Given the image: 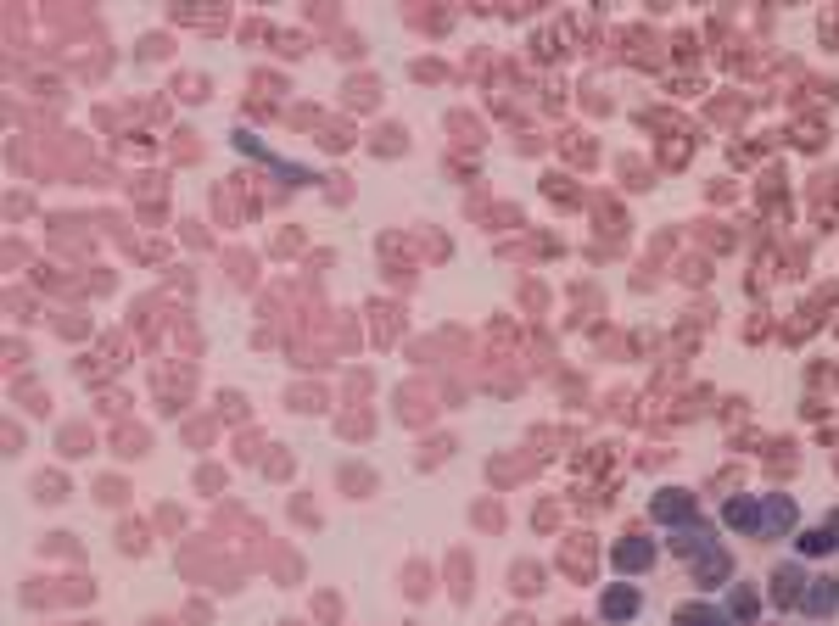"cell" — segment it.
<instances>
[{
    "instance_id": "obj_1",
    "label": "cell",
    "mask_w": 839,
    "mask_h": 626,
    "mask_svg": "<svg viewBox=\"0 0 839 626\" xmlns=\"http://www.w3.org/2000/svg\"><path fill=\"white\" fill-rule=\"evenodd\" d=\"M650 515H655L661 525H694V520H699V504H694V492H683V486H666V492H655Z\"/></svg>"
},
{
    "instance_id": "obj_2",
    "label": "cell",
    "mask_w": 839,
    "mask_h": 626,
    "mask_svg": "<svg viewBox=\"0 0 839 626\" xmlns=\"http://www.w3.org/2000/svg\"><path fill=\"white\" fill-rule=\"evenodd\" d=\"M800 610H805V615H834V610H839V582H834V576H817V582H805V592H800Z\"/></svg>"
},
{
    "instance_id": "obj_3",
    "label": "cell",
    "mask_w": 839,
    "mask_h": 626,
    "mask_svg": "<svg viewBox=\"0 0 839 626\" xmlns=\"http://www.w3.org/2000/svg\"><path fill=\"white\" fill-rule=\"evenodd\" d=\"M800 592H805V571L800 565H778V571H772V604H778V610H795Z\"/></svg>"
},
{
    "instance_id": "obj_4",
    "label": "cell",
    "mask_w": 839,
    "mask_h": 626,
    "mask_svg": "<svg viewBox=\"0 0 839 626\" xmlns=\"http://www.w3.org/2000/svg\"><path fill=\"white\" fill-rule=\"evenodd\" d=\"M795 525V498H761V537H784Z\"/></svg>"
},
{
    "instance_id": "obj_5",
    "label": "cell",
    "mask_w": 839,
    "mask_h": 626,
    "mask_svg": "<svg viewBox=\"0 0 839 626\" xmlns=\"http://www.w3.org/2000/svg\"><path fill=\"white\" fill-rule=\"evenodd\" d=\"M722 525H733V532H761V498H728Z\"/></svg>"
},
{
    "instance_id": "obj_6",
    "label": "cell",
    "mask_w": 839,
    "mask_h": 626,
    "mask_svg": "<svg viewBox=\"0 0 839 626\" xmlns=\"http://www.w3.org/2000/svg\"><path fill=\"white\" fill-rule=\"evenodd\" d=\"M717 543H711V525H677V537H671V554H683V559H694V554H711Z\"/></svg>"
},
{
    "instance_id": "obj_7",
    "label": "cell",
    "mask_w": 839,
    "mask_h": 626,
    "mask_svg": "<svg viewBox=\"0 0 839 626\" xmlns=\"http://www.w3.org/2000/svg\"><path fill=\"white\" fill-rule=\"evenodd\" d=\"M599 615H604V621H632V615H638V592H627V587H622V592H604V599H599Z\"/></svg>"
},
{
    "instance_id": "obj_8",
    "label": "cell",
    "mask_w": 839,
    "mask_h": 626,
    "mask_svg": "<svg viewBox=\"0 0 839 626\" xmlns=\"http://www.w3.org/2000/svg\"><path fill=\"white\" fill-rule=\"evenodd\" d=\"M677 626H733L722 610H711V604H683L677 610Z\"/></svg>"
},
{
    "instance_id": "obj_9",
    "label": "cell",
    "mask_w": 839,
    "mask_h": 626,
    "mask_svg": "<svg viewBox=\"0 0 839 626\" xmlns=\"http://www.w3.org/2000/svg\"><path fill=\"white\" fill-rule=\"evenodd\" d=\"M694 576H699V582H722V576H728V554L711 548V554H705L699 565H694Z\"/></svg>"
},
{
    "instance_id": "obj_10",
    "label": "cell",
    "mask_w": 839,
    "mask_h": 626,
    "mask_svg": "<svg viewBox=\"0 0 839 626\" xmlns=\"http://www.w3.org/2000/svg\"><path fill=\"white\" fill-rule=\"evenodd\" d=\"M756 610H761V599L750 587H733V621H756Z\"/></svg>"
},
{
    "instance_id": "obj_11",
    "label": "cell",
    "mask_w": 839,
    "mask_h": 626,
    "mask_svg": "<svg viewBox=\"0 0 839 626\" xmlns=\"http://www.w3.org/2000/svg\"><path fill=\"white\" fill-rule=\"evenodd\" d=\"M616 559H622V565H627V571H638V565H650V548H643V543L632 537V548H622Z\"/></svg>"
},
{
    "instance_id": "obj_12",
    "label": "cell",
    "mask_w": 839,
    "mask_h": 626,
    "mask_svg": "<svg viewBox=\"0 0 839 626\" xmlns=\"http://www.w3.org/2000/svg\"><path fill=\"white\" fill-rule=\"evenodd\" d=\"M828 548H834L828 532H805V537H800V554H828Z\"/></svg>"
}]
</instances>
